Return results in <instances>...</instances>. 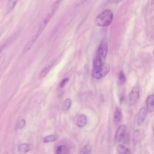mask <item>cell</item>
Instances as JSON below:
<instances>
[{
    "mask_svg": "<svg viewBox=\"0 0 154 154\" xmlns=\"http://www.w3.org/2000/svg\"><path fill=\"white\" fill-rule=\"evenodd\" d=\"M69 149L65 145L59 146L56 150L57 154H69Z\"/></svg>",
    "mask_w": 154,
    "mask_h": 154,
    "instance_id": "obj_10",
    "label": "cell"
},
{
    "mask_svg": "<svg viewBox=\"0 0 154 154\" xmlns=\"http://www.w3.org/2000/svg\"><path fill=\"white\" fill-rule=\"evenodd\" d=\"M139 131L135 130L134 132L133 135V141L134 145L136 144L138 142L139 137Z\"/></svg>",
    "mask_w": 154,
    "mask_h": 154,
    "instance_id": "obj_14",
    "label": "cell"
},
{
    "mask_svg": "<svg viewBox=\"0 0 154 154\" xmlns=\"http://www.w3.org/2000/svg\"><path fill=\"white\" fill-rule=\"evenodd\" d=\"M153 133L154 134V126L153 127Z\"/></svg>",
    "mask_w": 154,
    "mask_h": 154,
    "instance_id": "obj_22",
    "label": "cell"
},
{
    "mask_svg": "<svg viewBox=\"0 0 154 154\" xmlns=\"http://www.w3.org/2000/svg\"><path fill=\"white\" fill-rule=\"evenodd\" d=\"M52 67V66L51 65L44 68L41 72L40 75V77L43 78L45 76L50 70Z\"/></svg>",
    "mask_w": 154,
    "mask_h": 154,
    "instance_id": "obj_16",
    "label": "cell"
},
{
    "mask_svg": "<svg viewBox=\"0 0 154 154\" xmlns=\"http://www.w3.org/2000/svg\"><path fill=\"white\" fill-rule=\"evenodd\" d=\"M153 55H154V49L153 50Z\"/></svg>",
    "mask_w": 154,
    "mask_h": 154,
    "instance_id": "obj_23",
    "label": "cell"
},
{
    "mask_svg": "<svg viewBox=\"0 0 154 154\" xmlns=\"http://www.w3.org/2000/svg\"><path fill=\"white\" fill-rule=\"evenodd\" d=\"M110 70V66L107 63H105L102 68L98 72L92 73L93 77L95 78L99 79L105 77L109 73Z\"/></svg>",
    "mask_w": 154,
    "mask_h": 154,
    "instance_id": "obj_2",
    "label": "cell"
},
{
    "mask_svg": "<svg viewBox=\"0 0 154 154\" xmlns=\"http://www.w3.org/2000/svg\"><path fill=\"white\" fill-rule=\"evenodd\" d=\"M126 130V127L125 125H123L120 127L115 135V139L117 141L120 142L124 139L125 137Z\"/></svg>",
    "mask_w": 154,
    "mask_h": 154,
    "instance_id": "obj_5",
    "label": "cell"
},
{
    "mask_svg": "<svg viewBox=\"0 0 154 154\" xmlns=\"http://www.w3.org/2000/svg\"><path fill=\"white\" fill-rule=\"evenodd\" d=\"M147 111L146 108L143 107L140 110L138 115L137 123L138 125H141L146 119Z\"/></svg>",
    "mask_w": 154,
    "mask_h": 154,
    "instance_id": "obj_7",
    "label": "cell"
},
{
    "mask_svg": "<svg viewBox=\"0 0 154 154\" xmlns=\"http://www.w3.org/2000/svg\"><path fill=\"white\" fill-rule=\"evenodd\" d=\"M87 121L86 116L84 114H82L79 116L77 120V125L79 128H83L86 125Z\"/></svg>",
    "mask_w": 154,
    "mask_h": 154,
    "instance_id": "obj_9",
    "label": "cell"
},
{
    "mask_svg": "<svg viewBox=\"0 0 154 154\" xmlns=\"http://www.w3.org/2000/svg\"><path fill=\"white\" fill-rule=\"evenodd\" d=\"M107 43L106 41L104 40L102 42L100 45L97 56L105 61L107 56Z\"/></svg>",
    "mask_w": 154,
    "mask_h": 154,
    "instance_id": "obj_3",
    "label": "cell"
},
{
    "mask_svg": "<svg viewBox=\"0 0 154 154\" xmlns=\"http://www.w3.org/2000/svg\"><path fill=\"white\" fill-rule=\"evenodd\" d=\"M139 89L137 87H134L132 88L129 96L130 105H134L137 102L139 97Z\"/></svg>",
    "mask_w": 154,
    "mask_h": 154,
    "instance_id": "obj_4",
    "label": "cell"
},
{
    "mask_svg": "<svg viewBox=\"0 0 154 154\" xmlns=\"http://www.w3.org/2000/svg\"><path fill=\"white\" fill-rule=\"evenodd\" d=\"M146 107L148 111L152 113L154 111V95H149L147 99Z\"/></svg>",
    "mask_w": 154,
    "mask_h": 154,
    "instance_id": "obj_6",
    "label": "cell"
},
{
    "mask_svg": "<svg viewBox=\"0 0 154 154\" xmlns=\"http://www.w3.org/2000/svg\"><path fill=\"white\" fill-rule=\"evenodd\" d=\"M19 149L20 151L22 152L26 153L31 149V146L29 144H23L20 145Z\"/></svg>",
    "mask_w": 154,
    "mask_h": 154,
    "instance_id": "obj_11",
    "label": "cell"
},
{
    "mask_svg": "<svg viewBox=\"0 0 154 154\" xmlns=\"http://www.w3.org/2000/svg\"><path fill=\"white\" fill-rule=\"evenodd\" d=\"M26 124V121L24 119L20 120L17 124V128L20 129L24 127Z\"/></svg>",
    "mask_w": 154,
    "mask_h": 154,
    "instance_id": "obj_18",
    "label": "cell"
},
{
    "mask_svg": "<svg viewBox=\"0 0 154 154\" xmlns=\"http://www.w3.org/2000/svg\"><path fill=\"white\" fill-rule=\"evenodd\" d=\"M91 153V148L87 145L84 147L80 151L79 154H90Z\"/></svg>",
    "mask_w": 154,
    "mask_h": 154,
    "instance_id": "obj_15",
    "label": "cell"
},
{
    "mask_svg": "<svg viewBox=\"0 0 154 154\" xmlns=\"http://www.w3.org/2000/svg\"><path fill=\"white\" fill-rule=\"evenodd\" d=\"M16 1H10L8 3V6L10 9H12V8H14L16 4Z\"/></svg>",
    "mask_w": 154,
    "mask_h": 154,
    "instance_id": "obj_21",
    "label": "cell"
},
{
    "mask_svg": "<svg viewBox=\"0 0 154 154\" xmlns=\"http://www.w3.org/2000/svg\"><path fill=\"white\" fill-rule=\"evenodd\" d=\"M69 80L68 78H66L63 79L59 84V87L61 88L64 87Z\"/></svg>",
    "mask_w": 154,
    "mask_h": 154,
    "instance_id": "obj_19",
    "label": "cell"
},
{
    "mask_svg": "<svg viewBox=\"0 0 154 154\" xmlns=\"http://www.w3.org/2000/svg\"><path fill=\"white\" fill-rule=\"evenodd\" d=\"M119 154H132L131 151L130 149L128 148L118 153Z\"/></svg>",
    "mask_w": 154,
    "mask_h": 154,
    "instance_id": "obj_20",
    "label": "cell"
},
{
    "mask_svg": "<svg viewBox=\"0 0 154 154\" xmlns=\"http://www.w3.org/2000/svg\"><path fill=\"white\" fill-rule=\"evenodd\" d=\"M113 19V14L110 10H106L99 14L96 18L95 24L97 26L104 27L109 25Z\"/></svg>",
    "mask_w": 154,
    "mask_h": 154,
    "instance_id": "obj_1",
    "label": "cell"
},
{
    "mask_svg": "<svg viewBox=\"0 0 154 154\" xmlns=\"http://www.w3.org/2000/svg\"><path fill=\"white\" fill-rule=\"evenodd\" d=\"M119 79L121 84H123L125 83L126 80L124 72L122 71L120 72L119 76Z\"/></svg>",
    "mask_w": 154,
    "mask_h": 154,
    "instance_id": "obj_17",
    "label": "cell"
},
{
    "mask_svg": "<svg viewBox=\"0 0 154 154\" xmlns=\"http://www.w3.org/2000/svg\"><path fill=\"white\" fill-rule=\"evenodd\" d=\"M57 137L55 135H49L44 138L43 142L45 143L53 142L55 141Z\"/></svg>",
    "mask_w": 154,
    "mask_h": 154,
    "instance_id": "obj_13",
    "label": "cell"
},
{
    "mask_svg": "<svg viewBox=\"0 0 154 154\" xmlns=\"http://www.w3.org/2000/svg\"><path fill=\"white\" fill-rule=\"evenodd\" d=\"M122 112L121 108L116 107L115 108L114 115V121L115 123L118 124L121 121L122 117Z\"/></svg>",
    "mask_w": 154,
    "mask_h": 154,
    "instance_id": "obj_8",
    "label": "cell"
},
{
    "mask_svg": "<svg viewBox=\"0 0 154 154\" xmlns=\"http://www.w3.org/2000/svg\"><path fill=\"white\" fill-rule=\"evenodd\" d=\"M71 100L67 98L66 100L62 106V109L63 111H66L68 110L71 107Z\"/></svg>",
    "mask_w": 154,
    "mask_h": 154,
    "instance_id": "obj_12",
    "label": "cell"
}]
</instances>
